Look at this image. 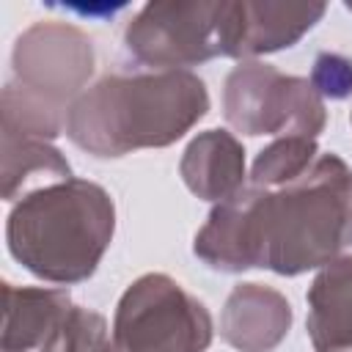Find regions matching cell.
<instances>
[{"label": "cell", "instance_id": "obj_1", "mask_svg": "<svg viewBox=\"0 0 352 352\" xmlns=\"http://www.w3.org/2000/svg\"><path fill=\"white\" fill-rule=\"evenodd\" d=\"M352 245V168L333 151L297 182L267 190L248 184L212 206L192 253L212 270H272L294 278L322 270Z\"/></svg>", "mask_w": 352, "mask_h": 352}, {"label": "cell", "instance_id": "obj_2", "mask_svg": "<svg viewBox=\"0 0 352 352\" xmlns=\"http://www.w3.org/2000/svg\"><path fill=\"white\" fill-rule=\"evenodd\" d=\"M209 113V91L187 72L104 74L66 113V138L94 157L165 148Z\"/></svg>", "mask_w": 352, "mask_h": 352}, {"label": "cell", "instance_id": "obj_3", "mask_svg": "<svg viewBox=\"0 0 352 352\" xmlns=\"http://www.w3.org/2000/svg\"><path fill=\"white\" fill-rule=\"evenodd\" d=\"M116 234L110 192L88 179H63L22 195L6 220L8 253L36 278L72 286L88 280Z\"/></svg>", "mask_w": 352, "mask_h": 352}, {"label": "cell", "instance_id": "obj_4", "mask_svg": "<svg viewBox=\"0 0 352 352\" xmlns=\"http://www.w3.org/2000/svg\"><path fill=\"white\" fill-rule=\"evenodd\" d=\"M214 336L206 305L165 272L132 280L113 316V352H206Z\"/></svg>", "mask_w": 352, "mask_h": 352}, {"label": "cell", "instance_id": "obj_5", "mask_svg": "<svg viewBox=\"0 0 352 352\" xmlns=\"http://www.w3.org/2000/svg\"><path fill=\"white\" fill-rule=\"evenodd\" d=\"M226 121L250 138H314L327 124L324 99L308 77L283 74L264 60H239L223 82Z\"/></svg>", "mask_w": 352, "mask_h": 352}, {"label": "cell", "instance_id": "obj_6", "mask_svg": "<svg viewBox=\"0 0 352 352\" xmlns=\"http://www.w3.org/2000/svg\"><path fill=\"white\" fill-rule=\"evenodd\" d=\"M226 0H154L124 28L126 55L148 72H187L223 55Z\"/></svg>", "mask_w": 352, "mask_h": 352}, {"label": "cell", "instance_id": "obj_7", "mask_svg": "<svg viewBox=\"0 0 352 352\" xmlns=\"http://www.w3.org/2000/svg\"><path fill=\"white\" fill-rule=\"evenodd\" d=\"M14 82L69 113L88 88L96 66L94 41L69 22H36L22 30L11 50Z\"/></svg>", "mask_w": 352, "mask_h": 352}, {"label": "cell", "instance_id": "obj_8", "mask_svg": "<svg viewBox=\"0 0 352 352\" xmlns=\"http://www.w3.org/2000/svg\"><path fill=\"white\" fill-rule=\"evenodd\" d=\"M324 3H275V0H226L223 8V58L256 60L267 52L294 47L322 16Z\"/></svg>", "mask_w": 352, "mask_h": 352}, {"label": "cell", "instance_id": "obj_9", "mask_svg": "<svg viewBox=\"0 0 352 352\" xmlns=\"http://www.w3.org/2000/svg\"><path fill=\"white\" fill-rule=\"evenodd\" d=\"M66 289L3 283V352H60L69 311Z\"/></svg>", "mask_w": 352, "mask_h": 352}, {"label": "cell", "instance_id": "obj_10", "mask_svg": "<svg viewBox=\"0 0 352 352\" xmlns=\"http://www.w3.org/2000/svg\"><path fill=\"white\" fill-rule=\"evenodd\" d=\"M292 327L289 300L264 283H236L220 314V338L239 352H272Z\"/></svg>", "mask_w": 352, "mask_h": 352}, {"label": "cell", "instance_id": "obj_11", "mask_svg": "<svg viewBox=\"0 0 352 352\" xmlns=\"http://www.w3.org/2000/svg\"><path fill=\"white\" fill-rule=\"evenodd\" d=\"M179 176L192 195L220 204L245 187V148L228 129L198 132L179 160Z\"/></svg>", "mask_w": 352, "mask_h": 352}, {"label": "cell", "instance_id": "obj_12", "mask_svg": "<svg viewBox=\"0 0 352 352\" xmlns=\"http://www.w3.org/2000/svg\"><path fill=\"white\" fill-rule=\"evenodd\" d=\"M308 336L314 349L352 346V256L324 264L308 286Z\"/></svg>", "mask_w": 352, "mask_h": 352}, {"label": "cell", "instance_id": "obj_13", "mask_svg": "<svg viewBox=\"0 0 352 352\" xmlns=\"http://www.w3.org/2000/svg\"><path fill=\"white\" fill-rule=\"evenodd\" d=\"M3 138V198L19 201L30 190L72 179V165L50 143L36 138Z\"/></svg>", "mask_w": 352, "mask_h": 352}, {"label": "cell", "instance_id": "obj_14", "mask_svg": "<svg viewBox=\"0 0 352 352\" xmlns=\"http://www.w3.org/2000/svg\"><path fill=\"white\" fill-rule=\"evenodd\" d=\"M66 129V110L30 94L19 82H8L0 99V132L11 138L55 140Z\"/></svg>", "mask_w": 352, "mask_h": 352}, {"label": "cell", "instance_id": "obj_15", "mask_svg": "<svg viewBox=\"0 0 352 352\" xmlns=\"http://www.w3.org/2000/svg\"><path fill=\"white\" fill-rule=\"evenodd\" d=\"M316 157H319V148H316L314 138H302V135L275 138L253 160L250 184L267 187V190L286 187V184L297 182L302 173H308V168L316 162Z\"/></svg>", "mask_w": 352, "mask_h": 352}, {"label": "cell", "instance_id": "obj_16", "mask_svg": "<svg viewBox=\"0 0 352 352\" xmlns=\"http://www.w3.org/2000/svg\"><path fill=\"white\" fill-rule=\"evenodd\" d=\"M60 352H113V333L102 314L74 305L66 319Z\"/></svg>", "mask_w": 352, "mask_h": 352}, {"label": "cell", "instance_id": "obj_17", "mask_svg": "<svg viewBox=\"0 0 352 352\" xmlns=\"http://www.w3.org/2000/svg\"><path fill=\"white\" fill-rule=\"evenodd\" d=\"M308 80L322 99H346L352 94V60L338 52H319Z\"/></svg>", "mask_w": 352, "mask_h": 352}, {"label": "cell", "instance_id": "obj_18", "mask_svg": "<svg viewBox=\"0 0 352 352\" xmlns=\"http://www.w3.org/2000/svg\"><path fill=\"white\" fill-rule=\"evenodd\" d=\"M316 352H352V346H336V349H316Z\"/></svg>", "mask_w": 352, "mask_h": 352}, {"label": "cell", "instance_id": "obj_19", "mask_svg": "<svg viewBox=\"0 0 352 352\" xmlns=\"http://www.w3.org/2000/svg\"><path fill=\"white\" fill-rule=\"evenodd\" d=\"M349 124H352V113H349Z\"/></svg>", "mask_w": 352, "mask_h": 352}]
</instances>
